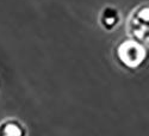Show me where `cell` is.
I'll use <instances>...</instances> for the list:
<instances>
[{
    "instance_id": "6da1fadb",
    "label": "cell",
    "mask_w": 149,
    "mask_h": 136,
    "mask_svg": "<svg viewBox=\"0 0 149 136\" xmlns=\"http://www.w3.org/2000/svg\"><path fill=\"white\" fill-rule=\"evenodd\" d=\"M119 57L128 66H136L141 62L142 59V49L135 43H124L119 47Z\"/></svg>"
},
{
    "instance_id": "7a4b0ae2",
    "label": "cell",
    "mask_w": 149,
    "mask_h": 136,
    "mask_svg": "<svg viewBox=\"0 0 149 136\" xmlns=\"http://www.w3.org/2000/svg\"><path fill=\"white\" fill-rule=\"evenodd\" d=\"M119 20H120V17L118 11L112 7L105 8L100 16V23L106 30H112L113 28H116L119 24Z\"/></svg>"
},
{
    "instance_id": "3957f363",
    "label": "cell",
    "mask_w": 149,
    "mask_h": 136,
    "mask_svg": "<svg viewBox=\"0 0 149 136\" xmlns=\"http://www.w3.org/2000/svg\"><path fill=\"white\" fill-rule=\"evenodd\" d=\"M0 134L5 135H23L25 134L24 127L22 123L17 121H6L3 124H0Z\"/></svg>"
}]
</instances>
